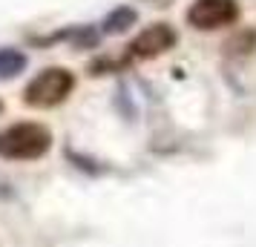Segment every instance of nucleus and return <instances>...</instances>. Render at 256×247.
Masks as SVG:
<instances>
[{"instance_id":"nucleus-1","label":"nucleus","mask_w":256,"mask_h":247,"mask_svg":"<svg viewBox=\"0 0 256 247\" xmlns=\"http://www.w3.org/2000/svg\"><path fill=\"white\" fill-rule=\"evenodd\" d=\"M52 132L44 124H14L0 132V155L9 161H32L49 150Z\"/></svg>"},{"instance_id":"nucleus-2","label":"nucleus","mask_w":256,"mask_h":247,"mask_svg":"<svg viewBox=\"0 0 256 247\" xmlns=\"http://www.w3.org/2000/svg\"><path fill=\"white\" fill-rule=\"evenodd\" d=\"M75 86V75L64 66H49L40 75H35L29 86H26V104L35 106V109H49V106H58Z\"/></svg>"},{"instance_id":"nucleus-3","label":"nucleus","mask_w":256,"mask_h":247,"mask_svg":"<svg viewBox=\"0 0 256 247\" xmlns=\"http://www.w3.org/2000/svg\"><path fill=\"white\" fill-rule=\"evenodd\" d=\"M239 20L236 0H196L187 12V23L193 29H222Z\"/></svg>"},{"instance_id":"nucleus-4","label":"nucleus","mask_w":256,"mask_h":247,"mask_svg":"<svg viewBox=\"0 0 256 247\" xmlns=\"http://www.w3.org/2000/svg\"><path fill=\"white\" fill-rule=\"evenodd\" d=\"M173 43H176L173 26L152 23V26H147L141 35H136V40L130 43V52H132L136 58H156V55H162L167 49H173Z\"/></svg>"},{"instance_id":"nucleus-5","label":"nucleus","mask_w":256,"mask_h":247,"mask_svg":"<svg viewBox=\"0 0 256 247\" xmlns=\"http://www.w3.org/2000/svg\"><path fill=\"white\" fill-rule=\"evenodd\" d=\"M130 26H136V9H130V6H121L116 12L110 14L104 20V32H127Z\"/></svg>"},{"instance_id":"nucleus-6","label":"nucleus","mask_w":256,"mask_h":247,"mask_svg":"<svg viewBox=\"0 0 256 247\" xmlns=\"http://www.w3.org/2000/svg\"><path fill=\"white\" fill-rule=\"evenodd\" d=\"M24 66H26L24 52H18V49H0V75H3V78L18 75Z\"/></svg>"},{"instance_id":"nucleus-7","label":"nucleus","mask_w":256,"mask_h":247,"mask_svg":"<svg viewBox=\"0 0 256 247\" xmlns=\"http://www.w3.org/2000/svg\"><path fill=\"white\" fill-rule=\"evenodd\" d=\"M236 46H242L239 52H254V46H256V32H242L236 40H230V49H236Z\"/></svg>"},{"instance_id":"nucleus-8","label":"nucleus","mask_w":256,"mask_h":247,"mask_svg":"<svg viewBox=\"0 0 256 247\" xmlns=\"http://www.w3.org/2000/svg\"><path fill=\"white\" fill-rule=\"evenodd\" d=\"M0 109H3V104H0Z\"/></svg>"}]
</instances>
